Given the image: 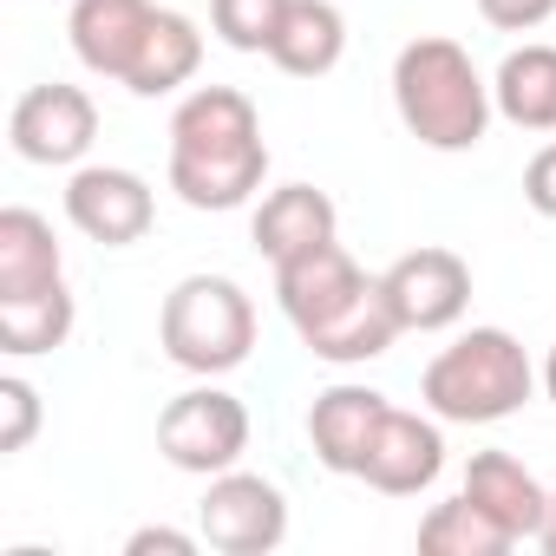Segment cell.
<instances>
[{"label":"cell","mask_w":556,"mask_h":556,"mask_svg":"<svg viewBox=\"0 0 556 556\" xmlns=\"http://www.w3.org/2000/svg\"><path fill=\"white\" fill-rule=\"evenodd\" d=\"M268 177L262 112L236 86H197L170 112V190L190 210H242Z\"/></svg>","instance_id":"obj_1"},{"label":"cell","mask_w":556,"mask_h":556,"mask_svg":"<svg viewBox=\"0 0 556 556\" xmlns=\"http://www.w3.org/2000/svg\"><path fill=\"white\" fill-rule=\"evenodd\" d=\"M393 112L400 125L426 144V151H478L491 131V79L478 73V60L445 40V34H419L400 47L393 60Z\"/></svg>","instance_id":"obj_2"},{"label":"cell","mask_w":556,"mask_h":556,"mask_svg":"<svg viewBox=\"0 0 556 556\" xmlns=\"http://www.w3.org/2000/svg\"><path fill=\"white\" fill-rule=\"evenodd\" d=\"M530 393H536V367L510 328H471L452 348H439L419 374V400L445 426H497L523 413Z\"/></svg>","instance_id":"obj_3"},{"label":"cell","mask_w":556,"mask_h":556,"mask_svg":"<svg viewBox=\"0 0 556 556\" xmlns=\"http://www.w3.org/2000/svg\"><path fill=\"white\" fill-rule=\"evenodd\" d=\"M157 348L197 380H223L255 354V302L229 275H184L157 308Z\"/></svg>","instance_id":"obj_4"},{"label":"cell","mask_w":556,"mask_h":556,"mask_svg":"<svg viewBox=\"0 0 556 556\" xmlns=\"http://www.w3.org/2000/svg\"><path fill=\"white\" fill-rule=\"evenodd\" d=\"M157 452H164V465H177L190 478L236 471L249 452V406L236 393H223L216 380H203L157 413Z\"/></svg>","instance_id":"obj_5"},{"label":"cell","mask_w":556,"mask_h":556,"mask_svg":"<svg viewBox=\"0 0 556 556\" xmlns=\"http://www.w3.org/2000/svg\"><path fill=\"white\" fill-rule=\"evenodd\" d=\"M197 530L210 549L223 556H268V549H282L289 536V497L275 478L262 471H216L203 504H197Z\"/></svg>","instance_id":"obj_6"},{"label":"cell","mask_w":556,"mask_h":556,"mask_svg":"<svg viewBox=\"0 0 556 556\" xmlns=\"http://www.w3.org/2000/svg\"><path fill=\"white\" fill-rule=\"evenodd\" d=\"M99 138V105L86 86H66V79H47V86H27L8 112V144L14 157L27 164H47V170H66L92 151Z\"/></svg>","instance_id":"obj_7"},{"label":"cell","mask_w":556,"mask_h":556,"mask_svg":"<svg viewBox=\"0 0 556 556\" xmlns=\"http://www.w3.org/2000/svg\"><path fill=\"white\" fill-rule=\"evenodd\" d=\"M380 289H387V308L400 315L406 334H445L471 308V262L458 249L426 242V249H406L380 275Z\"/></svg>","instance_id":"obj_8"},{"label":"cell","mask_w":556,"mask_h":556,"mask_svg":"<svg viewBox=\"0 0 556 556\" xmlns=\"http://www.w3.org/2000/svg\"><path fill=\"white\" fill-rule=\"evenodd\" d=\"M374 282H380V275H367L341 242H321V249H308V255H295V262L275 268V302H282V315H289V328L302 341H315L354 302H367Z\"/></svg>","instance_id":"obj_9"},{"label":"cell","mask_w":556,"mask_h":556,"mask_svg":"<svg viewBox=\"0 0 556 556\" xmlns=\"http://www.w3.org/2000/svg\"><path fill=\"white\" fill-rule=\"evenodd\" d=\"M66 223L86 236V242H105V249H131L151 236L157 223V190L125 170V164H79L66 177Z\"/></svg>","instance_id":"obj_10"},{"label":"cell","mask_w":556,"mask_h":556,"mask_svg":"<svg viewBox=\"0 0 556 556\" xmlns=\"http://www.w3.org/2000/svg\"><path fill=\"white\" fill-rule=\"evenodd\" d=\"M439 426H445L439 413H406V406H393V413L380 419L374 445H367L361 484H374V491H387V497H419V491H432L439 471H445V432H439Z\"/></svg>","instance_id":"obj_11"},{"label":"cell","mask_w":556,"mask_h":556,"mask_svg":"<svg viewBox=\"0 0 556 556\" xmlns=\"http://www.w3.org/2000/svg\"><path fill=\"white\" fill-rule=\"evenodd\" d=\"M387 413H393V400L374 393V387H354V380L315 393V406H308V445H315V458L334 478H361L367 445H374V432H380Z\"/></svg>","instance_id":"obj_12"},{"label":"cell","mask_w":556,"mask_h":556,"mask_svg":"<svg viewBox=\"0 0 556 556\" xmlns=\"http://www.w3.org/2000/svg\"><path fill=\"white\" fill-rule=\"evenodd\" d=\"M157 21V0H73V14H66V34H73V53L86 73L99 79H118L131 73L144 34Z\"/></svg>","instance_id":"obj_13"},{"label":"cell","mask_w":556,"mask_h":556,"mask_svg":"<svg viewBox=\"0 0 556 556\" xmlns=\"http://www.w3.org/2000/svg\"><path fill=\"white\" fill-rule=\"evenodd\" d=\"M249 236H255V249L268 255V268H282V262H295V255H308V249H321V242H341V210H334V197L315 190V184H282V190H268V197L255 203Z\"/></svg>","instance_id":"obj_14"},{"label":"cell","mask_w":556,"mask_h":556,"mask_svg":"<svg viewBox=\"0 0 556 556\" xmlns=\"http://www.w3.org/2000/svg\"><path fill=\"white\" fill-rule=\"evenodd\" d=\"M465 497H471L510 543H536V530H543V517H549L543 478H536L523 458H510V452H471V465H465Z\"/></svg>","instance_id":"obj_15"},{"label":"cell","mask_w":556,"mask_h":556,"mask_svg":"<svg viewBox=\"0 0 556 556\" xmlns=\"http://www.w3.org/2000/svg\"><path fill=\"white\" fill-rule=\"evenodd\" d=\"M53 282H66V249H60L53 223L27 203H8L0 210V302L40 295Z\"/></svg>","instance_id":"obj_16"},{"label":"cell","mask_w":556,"mask_h":556,"mask_svg":"<svg viewBox=\"0 0 556 556\" xmlns=\"http://www.w3.org/2000/svg\"><path fill=\"white\" fill-rule=\"evenodd\" d=\"M348 53V14L334 0H289L282 27L268 40V60L282 66L289 79H328Z\"/></svg>","instance_id":"obj_17"},{"label":"cell","mask_w":556,"mask_h":556,"mask_svg":"<svg viewBox=\"0 0 556 556\" xmlns=\"http://www.w3.org/2000/svg\"><path fill=\"white\" fill-rule=\"evenodd\" d=\"M197 66H203V34H197V21L177 14V8H157L151 34H144L131 73H125V92H131V99H170V92H184V86L197 79Z\"/></svg>","instance_id":"obj_18"},{"label":"cell","mask_w":556,"mask_h":556,"mask_svg":"<svg viewBox=\"0 0 556 556\" xmlns=\"http://www.w3.org/2000/svg\"><path fill=\"white\" fill-rule=\"evenodd\" d=\"M491 99L497 118H510L517 131H556V47L523 40L504 53V66L491 73Z\"/></svg>","instance_id":"obj_19"},{"label":"cell","mask_w":556,"mask_h":556,"mask_svg":"<svg viewBox=\"0 0 556 556\" xmlns=\"http://www.w3.org/2000/svg\"><path fill=\"white\" fill-rule=\"evenodd\" d=\"M406 328H400V315L387 308V289L374 282V295L367 302H354L334 328H321L315 341H302L315 361H328V367H367V361H380V354H393V341H400Z\"/></svg>","instance_id":"obj_20"},{"label":"cell","mask_w":556,"mask_h":556,"mask_svg":"<svg viewBox=\"0 0 556 556\" xmlns=\"http://www.w3.org/2000/svg\"><path fill=\"white\" fill-rule=\"evenodd\" d=\"M73 321H79V302L66 282L40 289V295H21V302H0V348L14 361H34V354H53L73 341Z\"/></svg>","instance_id":"obj_21"},{"label":"cell","mask_w":556,"mask_h":556,"mask_svg":"<svg viewBox=\"0 0 556 556\" xmlns=\"http://www.w3.org/2000/svg\"><path fill=\"white\" fill-rule=\"evenodd\" d=\"M419 549H426V556H504V549H517V543L458 491V497H445V504H432V510L419 517Z\"/></svg>","instance_id":"obj_22"},{"label":"cell","mask_w":556,"mask_h":556,"mask_svg":"<svg viewBox=\"0 0 556 556\" xmlns=\"http://www.w3.org/2000/svg\"><path fill=\"white\" fill-rule=\"evenodd\" d=\"M282 14H289V0H210V34L229 53H268Z\"/></svg>","instance_id":"obj_23"},{"label":"cell","mask_w":556,"mask_h":556,"mask_svg":"<svg viewBox=\"0 0 556 556\" xmlns=\"http://www.w3.org/2000/svg\"><path fill=\"white\" fill-rule=\"evenodd\" d=\"M40 432V387L27 374H0V452H27Z\"/></svg>","instance_id":"obj_24"},{"label":"cell","mask_w":556,"mask_h":556,"mask_svg":"<svg viewBox=\"0 0 556 556\" xmlns=\"http://www.w3.org/2000/svg\"><path fill=\"white\" fill-rule=\"evenodd\" d=\"M478 14H484L497 34H536V27L556 14V0H478Z\"/></svg>","instance_id":"obj_25"},{"label":"cell","mask_w":556,"mask_h":556,"mask_svg":"<svg viewBox=\"0 0 556 556\" xmlns=\"http://www.w3.org/2000/svg\"><path fill=\"white\" fill-rule=\"evenodd\" d=\"M197 543H203V530L190 536V530H170V523H144V530L125 536V556H197Z\"/></svg>","instance_id":"obj_26"},{"label":"cell","mask_w":556,"mask_h":556,"mask_svg":"<svg viewBox=\"0 0 556 556\" xmlns=\"http://www.w3.org/2000/svg\"><path fill=\"white\" fill-rule=\"evenodd\" d=\"M523 203H530L536 216H549V223H556V138L530 157V170H523Z\"/></svg>","instance_id":"obj_27"},{"label":"cell","mask_w":556,"mask_h":556,"mask_svg":"<svg viewBox=\"0 0 556 556\" xmlns=\"http://www.w3.org/2000/svg\"><path fill=\"white\" fill-rule=\"evenodd\" d=\"M536 549L556 556V491H549V517H543V530H536Z\"/></svg>","instance_id":"obj_28"},{"label":"cell","mask_w":556,"mask_h":556,"mask_svg":"<svg viewBox=\"0 0 556 556\" xmlns=\"http://www.w3.org/2000/svg\"><path fill=\"white\" fill-rule=\"evenodd\" d=\"M536 380H543V393H549V406H556V341H549V354H543V374H536Z\"/></svg>","instance_id":"obj_29"}]
</instances>
